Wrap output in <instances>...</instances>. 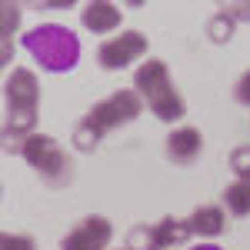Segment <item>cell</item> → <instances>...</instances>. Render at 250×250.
Here are the masks:
<instances>
[{
  "label": "cell",
  "mask_w": 250,
  "mask_h": 250,
  "mask_svg": "<svg viewBox=\"0 0 250 250\" xmlns=\"http://www.w3.org/2000/svg\"><path fill=\"white\" fill-rule=\"evenodd\" d=\"M0 250H37V244L27 233H3L0 237Z\"/></svg>",
  "instance_id": "18"
},
{
  "label": "cell",
  "mask_w": 250,
  "mask_h": 250,
  "mask_svg": "<svg viewBox=\"0 0 250 250\" xmlns=\"http://www.w3.org/2000/svg\"><path fill=\"white\" fill-rule=\"evenodd\" d=\"M190 220H177V217H164L157 224V240H160V250H170V247H180L190 240Z\"/></svg>",
  "instance_id": "11"
},
{
  "label": "cell",
  "mask_w": 250,
  "mask_h": 250,
  "mask_svg": "<svg viewBox=\"0 0 250 250\" xmlns=\"http://www.w3.org/2000/svg\"><path fill=\"white\" fill-rule=\"evenodd\" d=\"M23 47L50 74L74 70L77 57H80V40L74 37V30H67L60 23H40V27H34L30 34H23Z\"/></svg>",
  "instance_id": "2"
},
{
  "label": "cell",
  "mask_w": 250,
  "mask_h": 250,
  "mask_svg": "<svg viewBox=\"0 0 250 250\" xmlns=\"http://www.w3.org/2000/svg\"><path fill=\"white\" fill-rule=\"evenodd\" d=\"M134 87L140 100L154 110L160 120H180L184 117V97L177 94V87H173L170 80V70H167V63L164 60H147L140 70L134 74Z\"/></svg>",
  "instance_id": "3"
},
{
  "label": "cell",
  "mask_w": 250,
  "mask_h": 250,
  "mask_svg": "<svg viewBox=\"0 0 250 250\" xmlns=\"http://www.w3.org/2000/svg\"><path fill=\"white\" fill-rule=\"evenodd\" d=\"M230 170L237 173L240 180L250 184V144H240V147L230 154Z\"/></svg>",
  "instance_id": "17"
},
{
  "label": "cell",
  "mask_w": 250,
  "mask_h": 250,
  "mask_svg": "<svg viewBox=\"0 0 250 250\" xmlns=\"http://www.w3.org/2000/svg\"><path fill=\"white\" fill-rule=\"evenodd\" d=\"M224 14H230L233 20H250V3H220Z\"/></svg>",
  "instance_id": "20"
},
{
  "label": "cell",
  "mask_w": 250,
  "mask_h": 250,
  "mask_svg": "<svg viewBox=\"0 0 250 250\" xmlns=\"http://www.w3.org/2000/svg\"><path fill=\"white\" fill-rule=\"evenodd\" d=\"M0 14H3V27H0V34H3V50H0V60L7 63L10 54H14L10 34L17 30V23H20V7H17V3H3V7H0Z\"/></svg>",
  "instance_id": "14"
},
{
  "label": "cell",
  "mask_w": 250,
  "mask_h": 250,
  "mask_svg": "<svg viewBox=\"0 0 250 250\" xmlns=\"http://www.w3.org/2000/svg\"><path fill=\"white\" fill-rule=\"evenodd\" d=\"M10 154L23 157V160L40 173V180L50 184V187H63V184H70V170H74V164H70V157L60 150V144L54 140V137L34 134V137H27L23 144H17Z\"/></svg>",
  "instance_id": "4"
},
{
  "label": "cell",
  "mask_w": 250,
  "mask_h": 250,
  "mask_svg": "<svg viewBox=\"0 0 250 250\" xmlns=\"http://www.w3.org/2000/svg\"><path fill=\"white\" fill-rule=\"evenodd\" d=\"M127 250H160L157 240V224H137L127 233Z\"/></svg>",
  "instance_id": "13"
},
{
  "label": "cell",
  "mask_w": 250,
  "mask_h": 250,
  "mask_svg": "<svg viewBox=\"0 0 250 250\" xmlns=\"http://www.w3.org/2000/svg\"><path fill=\"white\" fill-rule=\"evenodd\" d=\"M200 150H204V137H200V130H193V127H180V130H173L167 137V154L180 167L193 164L200 157Z\"/></svg>",
  "instance_id": "9"
},
{
  "label": "cell",
  "mask_w": 250,
  "mask_h": 250,
  "mask_svg": "<svg viewBox=\"0 0 250 250\" xmlns=\"http://www.w3.org/2000/svg\"><path fill=\"white\" fill-rule=\"evenodd\" d=\"M144 54H147V37H144L140 30H124V34H117V37L100 43L97 63H100L104 70H124V67H130L134 60H140Z\"/></svg>",
  "instance_id": "6"
},
{
  "label": "cell",
  "mask_w": 250,
  "mask_h": 250,
  "mask_svg": "<svg viewBox=\"0 0 250 250\" xmlns=\"http://www.w3.org/2000/svg\"><path fill=\"white\" fill-rule=\"evenodd\" d=\"M100 137H104V134H100L94 124L83 117L77 127H74V147H77L80 154H94L97 147H100Z\"/></svg>",
  "instance_id": "15"
},
{
  "label": "cell",
  "mask_w": 250,
  "mask_h": 250,
  "mask_svg": "<svg viewBox=\"0 0 250 250\" xmlns=\"http://www.w3.org/2000/svg\"><path fill=\"white\" fill-rule=\"evenodd\" d=\"M224 204L233 217H247L250 213V184L247 180H233L230 187L224 190Z\"/></svg>",
  "instance_id": "12"
},
{
  "label": "cell",
  "mask_w": 250,
  "mask_h": 250,
  "mask_svg": "<svg viewBox=\"0 0 250 250\" xmlns=\"http://www.w3.org/2000/svg\"><path fill=\"white\" fill-rule=\"evenodd\" d=\"M110 237H114L110 220H107V217H97V213H94V217L80 220L77 227L63 237L60 250H107Z\"/></svg>",
  "instance_id": "7"
},
{
  "label": "cell",
  "mask_w": 250,
  "mask_h": 250,
  "mask_svg": "<svg viewBox=\"0 0 250 250\" xmlns=\"http://www.w3.org/2000/svg\"><path fill=\"white\" fill-rule=\"evenodd\" d=\"M224 227H227L224 207H217V204H204L190 213V230L197 237H217V233H224Z\"/></svg>",
  "instance_id": "10"
},
{
  "label": "cell",
  "mask_w": 250,
  "mask_h": 250,
  "mask_svg": "<svg viewBox=\"0 0 250 250\" xmlns=\"http://www.w3.org/2000/svg\"><path fill=\"white\" fill-rule=\"evenodd\" d=\"M140 110H144V100H140L137 90H117L114 97H107V100H100L97 107H90L87 120L94 124L100 134H107V130H114V127H124V124L137 120Z\"/></svg>",
  "instance_id": "5"
},
{
  "label": "cell",
  "mask_w": 250,
  "mask_h": 250,
  "mask_svg": "<svg viewBox=\"0 0 250 250\" xmlns=\"http://www.w3.org/2000/svg\"><path fill=\"white\" fill-rule=\"evenodd\" d=\"M3 94H7V120H3V150L10 154L17 144H23L27 137H34L37 127V107H40V83L30 70L17 67L7 83H3Z\"/></svg>",
  "instance_id": "1"
},
{
  "label": "cell",
  "mask_w": 250,
  "mask_h": 250,
  "mask_svg": "<svg viewBox=\"0 0 250 250\" xmlns=\"http://www.w3.org/2000/svg\"><path fill=\"white\" fill-rule=\"evenodd\" d=\"M233 23H237V20H233L230 14L217 10V14L210 17V23H207V37H210L213 43H227V40L233 37Z\"/></svg>",
  "instance_id": "16"
},
{
  "label": "cell",
  "mask_w": 250,
  "mask_h": 250,
  "mask_svg": "<svg viewBox=\"0 0 250 250\" xmlns=\"http://www.w3.org/2000/svg\"><path fill=\"white\" fill-rule=\"evenodd\" d=\"M80 20H83V27L90 30V34H110L120 27V7L117 3H107V0H90L83 10H80Z\"/></svg>",
  "instance_id": "8"
},
{
  "label": "cell",
  "mask_w": 250,
  "mask_h": 250,
  "mask_svg": "<svg viewBox=\"0 0 250 250\" xmlns=\"http://www.w3.org/2000/svg\"><path fill=\"white\" fill-rule=\"evenodd\" d=\"M233 97H237V104L250 107V70H247V74H244L240 80H237V87H233Z\"/></svg>",
  "instance_id": "19"
},
{
  "label": "cell",
  "mask_w": 250,
  "mask_h": 250,
  "mask_svg": "<svg viewBox=\"0 0 250 250\" xmlns=\"http://www.w3.org/2000/svg\"><path fill=\"white\" fill-rule=\"evenodd\" d=\"M193 250H220V247H213V244H197Z\"/></svg>",
  "instance_id": "21"
}]
</instances>
